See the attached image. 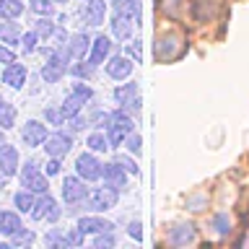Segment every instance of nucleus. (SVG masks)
I'll use <instances>...</instances> for the list:
<instances>
[{
  "label": "nucleus",
  "instance_id": "f257e3e1",
  "mask_svg": "<svg viewBox=\"0 0 249 249\" xmlns=\"http://www.w3.org/2000/svg\"><path fill=\"white\" fill-rule=\"evenodd\" d=\"M107 132H109V143L120 145L124 138L132 132V120L124 112H112L107 114Z\"/></svg>",
  "mask_w": 249,
  "mask_h": 249
},
{
  "label": "nucleus",
  "instance_id": "f03ea898",
  "mask_svg": "<svg viewBox=\"0 0 249 249\" xmlns=\"http://www.w3.org/2000/svg\"><path fill=\"white\" fill-rule=\"evenodd\" d=\"M89 99H91V89H89V86L75 83L73 93H70V96L65 99V104H62V117H65V120H73V117L81 112L83 101H89Z\"/></svg>",
  "mask_w": 249,
  "mask_h": 249
},
{
  "label": "nucleus",
  "instance_id": "7ed1b4c3",
  "mask_svg": "<svg viewBox=\"0 0 249 249\" xmlns=\"http://www.w3.org/2000/svg\"><path fill=\"white\" fill-rule=\"evenodd\" d=\"M21 184L26 187V190H31V192H47V177H42V171H39L34 163H26L23 166V171H21Z\"/></svg>",
  "mask_w": 249,
  "mask_h": 249
},
{
  "label": "nucleus",
  "instance_id": "20e7f679",
  "mask_svg": "<svg viewBox=\"0 0 249 249\" xmlns=\"http://www.w3.org/2000/svg\"><path fill=\"white\" fill-rule=\"evenodd\" d=\"M31 215H34L36 221H54V218L60 215V208H57V202H54L50 195L42 192V197H39L34 202V208H31Z\"/></svg>",
  "mask_w": 249,
  "mask_h": 249
},
{
  "label": "nucleus",
  "instance_id": "39448f33",
  "mask_svg": "<svg viewBox=\"0 0 249 249\" xmlns=\"http://www.w3.org/2000/svg\"><path fill=\"white\" fill-rule=\"evenodd\" d=\"M89 205L93 210H109V208H114L117 205V190L114 187H101V190H93L89 195Z\"/></svg>",
  "mask_w": 249,
  "mask_h": 249
},
{
  "label": "nucleus",
  "instance_id": "423d86ee",
  "mask_svg": "<svg viewBox=\"0 0 249 249\" xmlns=\"http://www.w3.org/2000/svg\"><path fill=\"white\" fill-rule=\"evenodd\" d=\"M21 138H23V143L26 145H42L47 143V127L42 122H36V120H29L26 124H23V130H21Z\"/></svg>",
  "mask_w": 249,
  "mask_h": 249
},
{
  "label": "nucleus",
  "instance_id": "0eeeda50",
  "mask_svg": "<svg viewBox=\"0 0 249 249\" xmlns=\"http://www.w3.org/2000/svg\"><path fill=\"white\" fill-rule=\"evenodd\" d=\"M101 166H104V163H99L91 153L78 156V161H75L78 174H81L83 179H89V182H93V179H99V177H101Z\"/></svg>",
  "mask_w": 249,
  "mask_h": 249
},
{
  "label": "nucleus",
  "instance_id": "6e6552de",
  "mask_svg": "<svg viewBox=\"0 0 249 249\" xmlns=\"http://www.w3.org/2000/svg\"><path fill=\"white\" fill-rule=\"evenodd\" d=\"M83 197H86V187H83L81 179H75V177L62 179V200L65 202H78Z\"/></svg>",
  "mask_w": 249,
  "mask_h": 249
},
{
  "label": "nucleus",
  "instance_id": "1a4fd4ad",
  "mask_svg": "<svg viewBox=\"0 0 249 249\" xmlns=\"http://www.w3.org/2000/svg\"><path fill=\"white\" fill-rule=\"evenodd\" d=\"M16 169H18V151L13 145L3 143L0 145V171L5 177H11V174H16Z\"/></svg>",
  "mask_w": 249,
  "mask_h": 249
},
{
  "label": "nucleus",
  "instance_id": "9d476101",
  "mask_svg": "<svg viewBox=\"0 0 249 249\" xmlns=\"http://www.w3.org/2000/svg\"><path fill=\"white\" fill-rule=\"evenodd\" d=\"M65 75V57H60V54H52L50 62L42 68V78L47 83H54V81H60V78Z\"/></svg>",
  "mask_w": 249,
  "mask_h": 249
},
{
  "label": "nucleus",
  "instance_id": "9b49d317",
  "mask_svg": "<svg viewBox=\"0 0 249 249\" xmlns=\"http://www.w3.org/2000/svg\"><path fill=\"white\" fill-rule=\"evenodd\" d=\"M107 73L112 78H117V81H124L132 73V62L127 57H122V54H117V57H112L107 62Z\"/></svg>",
  "mask_w": 249,
  "mask_h": 249
},
{
  "label": "nucleus",
  "instance_id": "f8f14e48",
  "mask_svg": "<svg viewBox=\"0 0 249 249\" xmlns=\"http://www.w3.org/2000/svg\"><path fill=\"white\" fill-rule=\"evenodd\" d=\"M114 99L124 107L127 104L130 109H140V99H138V86L135 83H124L114 91Z\"/></svg>",
  "mask_w": 249,
  "mask_h": 249
},
{
  "label": "nucleus",
  "instance_id": "ddd939ff",
  "mask_svg": "<svg viewBox=\"0 0 249 249\" xmlns=\"http://www.w3.org/2000/svg\"><path fill=\"white\" fill-rule=\"evenodd\" d=\"M70 145H73V140H70V135H62V132H57V135H52V138H47V145H44V151L50 153V156H65L70 151Z\"/></svg>",
  "mask_w": 249,
  "mask_h": 249
},
{
  "label": "nucleus",
  "instance_id": "4468645a",
  "mask_svg": "<svg viewBox=\"0 0 249 249\" xmlns=\"http://www.w3.org/2000/svg\"><path fill=\"white\" fill-rule=\"evenodd\" d=\"M101 174H104V182L114 190H122L124 187V169L120 163H104L101 166Z\"/></svg>",
  "mask_w": 249,
  "mask_h": 249
},
{
  "label": "nucleus",
  "instance_id": "2eb2a0df",
  "mask_svg": "<svg viewBox=\"0 0 249 249\" xmlns=\"http://www.w3.org/2000/svg\"><path fill=\"white\" fill-rule=\"evenodd\" d=\"M3 83H8L11 89H21V86L26 83V68L11 62V65L5 68V73H3Z\"/></svg>",
  "mask_w": 249,
  "mask_h": 249
},
{
  "label": "nucleus",
  "instance_id": "dca6fc26",
  "mask_svg": "<svg viewBox=\"0 0 249 249\" xmlns=\"http://www.w3.org/2000/svg\"><path fill=\"white\" fill-rule=\"evenodd\" d=\"M78 229L83 233H109L114 226L109 221H101V218H81V221H78Z\"/></svg>",
  "mask_w": 249,
  "mask_h": 249
},
{
  "label": "nucleus",
  "instance_id": "f3484780",
  "mask_svg": "<svg viewBox=\"0 0 249 249\" xmlns=\"http://www.w3.org/2000/svg\"><path fill=\"white\" fill-rule=\"evenodd\" d=\"M109 50H112V42H109L104 34L96 36V39H93V52H91V62H89V65H99V62H104Z\"/></svg>",
  "mask_w": 249,
  "mask_h": 249
},
{
  "label": "nucleus",
  "instance_id": "a211bd4d",
  "mask_svg": "<svg viewBox=\"0 0 249 249\" xmlns=\"http://www.w3.org/2000/svg\"><path fill=\"white\" fill-rule=\"evenodd\" d=\"M0 42L21 44V31H18V26H16L13 18H5V23H0Z\"/></svg>",
  "mask_w": 249,
  "mask_h": 249
},
{
  "label": "nucleus",
  "instance_id": "6ab92c4d",
  "mask_svg": "<svg viewBox=\"0 0 249 249\" xmlns=\"http://www.w3.org/2000/svg\"><path fill=\"white\" fill-rule=\"evenodd\" d=\"M112 29H114L117 39L127 42V39L132 36V18H130V16H120V13H117V18L112 21Z\"/></svg>",
  "mask_w": 249,
  "mask_h": 249
},
{
  "label": "nucleus",
  "instance_id": "aec40b11",
  "mask_svg": "<svg viewBox=\"0 0 249 249\" xmlns=\"http://www.w3.org/2000/svg\"><path fill=\"white\" fill-rule=\"evenodd\" d=\"M169 239H171V244H190V241H195V229L190 223H182V226H177V229H171V233H169Z\"/></svg>",
  "mask_w": 249,
  "mask_h": 249
},
{
  "label": "nucleus",
  "instance_id": "412c9836",
  "mask_svg": "<svg viewBox=\"0 0 249 249\" xmlns=\"http://www.w3.org/2000/svg\"><path fill=\"white\" fill-rule=\"evenodd\" d=\"M21 229V218L16 213H0V233H5V236H13L16 231Z\"/></svg>",
  "mask_w": 249,
  "mask_h": 249
},
{
  "label": "nucleus",
  "instance_id": "4be33fe9",
  "mask_svg": "<svg viewBox=\"0 0 249 249\" xmlns=\"http://www.w3.org/2000/svg\"><path fill=\"white\" fill-rule=\"evenodd\" d=\"M114 5L120 16H130L132 21L140 18V0H114Z\"/></svg>",
  "mask_w": 249,
  "mask_h": 249
},
{
  "label": "nucleus",
  "instance_id": "5701e85b",
  "mask_svg": "<svg viewBox=\"0 0 249 249\" xmlns=\"http://www.w3.org/2000/svg\"><path fill=\"white\" fill-rule=\"evenodd\" d=\"M89 23H93V26H99V23H104V16H107V3L104 0H91L89 3Z\"/></svg>",
  "mask_w": 249,
  "mask_h": 249
},
{
  "label": "nucleus",
  "instance_id": "b1692460",
  "mask_svg": "<svg viewBox=\"0 0 249 249\" xmlns=\"http://www.w3.org/2000/svg\"><path fill=\"white\" fill-rule=\"evenodd\" d=\"M23 11L21 0H0V18H18Z\"/></svg>",
  "mask_w": 249,
  "mask_h": 249
},
{
  "label": "nucleus",
  "instance_id": "393cba45",
  "mask_svg": "<svg viewBox=\"0 0 249 249\" xmlns=\"http://www.w3.org/2000/svg\"><path fill=\"white\" fill-rule=\"evenodd\" d=\"M13 122H16V112H13V107L8 104V101L0 96V127L8 130V127H13Z\"/></svg>",
  "mask_w": 249,
  "mask_h": 249
},
{
  "label": "nucleus",
  "instance_id": "a878e982",
  "mask_svg": "<svg viewBox=\"0 0 249 249\" xmlns=\"http://www.w3.org/2000/svg\"><path fill=\"white\" fill-rule=\"evenodd\" d=\"M86 52H89V36L75 34L73 39H70V54H73V57H83Z\"/></svg>",
  "mask_w": 249,
  "mask_h": 249
},
{
  "label": "nucleus",
  "instance_id": "bb28decb",
  "mask_svg": "<svg viewBox=\"0 0 249 249\" xmlns=\"http://www.w3.org/2000/svg\"><path fill=\"white\" fill-rule=\"evenodd\" d=\"M109 145H112V143H109V138H104L101 132H91V135H89V148H91V151H107Z\"/></svg>",
  "mask_w": 249,
  "mask_h": 249
},
{
  "label": "nucleus",
  "instance_id": "cd10ccee",
  "mask_svg": "<svg viewBox=\"0 0 249 249\" xmlns=\"http://www.w3.org/2000/svg\"><path fill=\"white\" fill-rule=\"evenodd\" d=\"M31 11H34L36 16H52L54 13V5L50 3V0H31Z\"/></svg>",
  "mask_w": 249,
  "mask_h": 249
},
{
  "label": "nucleus",
  "instance_id": "c85d7f7f",
  "mask_svg": "<svg viewBox=\"0 0 249 249\" xmlns=\"http://www.w3.org/2000/svg\"><path fill=\"white\" fill-rule=\"evenodd\" d=\"M213 229L221 233V236H226V233L231 231V218L226 215V213H218V215L213 218Z\"/></svg>",
  "mask_w": 249,
  "mask_h": 249
},
{
  "label": "nucleus",
  "instance_id": "c756f323",
  "mask_svg": "<svg viewBox=\"0 0 249 249\" xmlns=\"http://www.w3.org/2000/svg\"><path fill=\"white\" fill-rule=\"evenodd\" d=\"M34 197H31V190L29 192H18V195H16V205H18L21 208V213H26V210H31V208H34Z\"/></svg>",
  "mask_w": 249,
  "mask_h": 249
},
{
  "label": "nucleus",
  "instance_id": "7c9ffc66",
  "mask_svg": "<svg viewBox=\"0 0 249 249\" xmlns=\"http://www.w3.org/2000/svg\"><path fill=\"white\" fill-rule=\"evenodd\" d=\"M36 42H39L36 31H29V34H23V36H21V47H23V52H34Z\"/></svg>",
  "mask_w": 249,
  "mask_h": 249
},
{
  "label": "nucleus",
  "instance_id": "2f4dec72",
  "mask_svg": "<svg viewBox=\"0 0 249 249\" xmlns=\"http://www.w3.org/2000/svg\"><path fill=\"white\" fill-rule=\"evenodd\" d=\"M31 241H34V233L31 231H16L13 233V244H31Z\"/></svg>",
  "mask_w": 249,
  "mask_h": 249
},
{
  "label": "nucleus",
  "instance_id": "473e14b6",
  "mask_svg": "<svg viewBox=\"0 0 249 249\" xmlns=\"http://www.w3.org/2000/svg\"><path fill=\"white\" fill-rule=\"evenodd\" d=\"M52 23L50 21H36V36H42V39H47V36H50L52 34Z\"/></svg>",
  "mask_w": 249,
  "mask_h": 249
},
{
  "label": "nucleus",
  "instance_id": "72a5a7b5",
  "mask_svg": "<svg viewBox=\"0 0 249 249\" xmlns=\"http://www.w3.org/2000/svg\"><path fill=\"white\" fill-rule=\"evenodd\" d=\"M47 120H50L52 124H62V120H65V117H62V109H47Z\"/></svg>",
  "mask_w": 249,
  "mask_h": 249
},
{
  "label": "nucleus",
  "instance_id": "f704fd0d",
  "mask_svg": "<svg viewBox=\"0 0 249 249\" xmlns=\"http://www.w3.org/2000/svg\"><path fill=\"white\" fill-rule=\"evenodd\" d=\"M117 163H120L122 169H127L130 174H138V166H135V161H130V159H124V156H117Z\"/></svg>",
  "mask_w": 249,
  "mask_h": 249
},
{
  "label": "nucleus",
  "instance_id": "c9c22d12",
  "mask_svg": "<svg viewBox=\"0 0 249 249\" xmlns=\"http://www.w3.org/2000/svg\"><path fill=\"white\" fill-rule=\"evenodd\" d=\"M47 241H50V244H57V247H70L68 244V236H60L57 231H52L50 236H47Z\"/></svg>",
  "mask_w": 249,
  "mask_h": 249
},
{
  "label": "nucleus",
  "instance_id": "e433bc0d",
  "mask_svg": "<svg viewBox=\"0 0 249 249\" xmlns=\"http://www.w3.org/2000/svg\"><path fill=\"white\" fill-rule=\"evenodd\" d=\"M140 145H143V143H140V138L130 132V138H127V148H130L132 153H140Z\"/></svg>",
  "mask_w": 249,
  "mask_h": 249
},
{
  "label": "nucleus",
  "instance_id": "4c0bfd02",
  "mask_svg": "<svg viewBox=\"0 0 249 249\" xmlns=\"http://www.w3.org/2000/svg\"><path fill=\"white\" fill-rule=\"evenodd\" d=\"M0 62H16V54L8 47H0Z\"/></svg>",
  "mask_w": 249,
  "mask_h": 249
},
{
  "label": "nucleus",
  "instance_id": "58836bf2",
  "mask_svg": "<svg viewBox=\"0 0 249 249\" xmlns=\"http://www.w3.org/2000/svg\"><path fill=\"white\" fill-rule=\"evenodd\" d=\"M68 244H70V247H73V244H83V231L78 229V231L70 233V236H68Z\"/></svg>",
  "mask_w": 249,
  "mask_h": 249
},
{
  "label": "nucleus",
  "instance_id": "ea45409f",
  "mask_svg": "<svg viewBox=\"0 0 249 249\" xmlns=\"http://www.w3.org/2000/svg\"><path fill=\"white\" fill-rule=\"evenodd\" d=\"M57 171H60V161H57V156H52V161L50 163H47V174H57Z\"/></svg>",
  "mask_w": 249,
  "mask_h": 249
},
{
  "label": "nucleus",
  "instance_id": "a19ab883",
  "mask_svg": "<svg viewBox=\"0 0 249 249\" xmlns=\"http://www.w3.org/2000/svg\"><path fill=\"white\" fill-rule=\"evenodd\" d=\"M112 244H114V239L109 236V233H107V236H104V233H101V236L96 239V247H99V249H101V247H112Z\"/></svg>",
  "mask_w": 249,
  "mask_h": 249
},
{
  "label": "nucleus",
  "instance_id": "79ce46f5",
  "mask_svg": "<svg viewBox=\"0 0 249 249\" xmlns=\"http://www.w3.org/2000/svg\"><path fill=\"white\" fill-rule=\"evenodd\" d=\"M140 229H143V226H140L138 221L130 223V236H132V239H140V236H143V231H140Z\"/></svg>",
  "mask_w": 249,
  "mask_h": 249
},
{
  "label": "nucleus",
  "instance_id": "37998d69",
  "mask_svg": "<svg viewBox=\"0 0 249 249\" xmlns=\"http://www.w3.org/2000/svg\"><path fill=\"white\" fill-rule=\"evenodd\" d=\"M130 54H132V57H135V60H140V44H138V42L130 47Z\"/></svg>",
  "mask_w": 249,
  "mask_h": 249
},
{
  "label": "nucleus",
  "instance_id": "c03bdc74",
  "mask_svg": "<svg viewBox=\"0 0 249 249\" xmlns=\"http://www.w3.org/2000/svg\"><path fill=\"white\" fill-rule=\"evenodd\" d=\"M73 73H75V75H89V73H91V68H83V65H78V68L73 70Z\"/></svg>",
  "mask_w": 249,
  "mask_h": 249
}]
</instances>
